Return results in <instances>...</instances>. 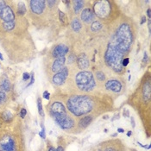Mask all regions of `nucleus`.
Instances as JSON below:
<instances>
[{"instance_id": "0eeeda50", "label": "nucleus", "mask_w": 151, "mask_h": 151, "mask_svg": "<svg viewBox=\"0 0 151 151\" xmlns=\"http://www.w3.org/2000/svg\"><path fill=\"white\" fill-rule=\"evenodd\" d=\"M16 142L10 135H4L0 139V151H15Z\"/></svg>"}, {"instance_id": "72a5a7b5", "label": "nucleus", "mask_w": 151, "mask_h": 151, "mask_svg": "<svg viewBox=\"0 0 151 151\" xmlns=\"http://www.w3.org/2000/svg\"><path fill=\"white\" fill-rule=\"evenodd\" d=\"M76 60V58H75V56L73 55H71L69 56V58H68V60H70L69 62L70 63H72V62H73L74 60Z\"/></svg>"}, {"instance_id": "37998d69", "label": "nucleus", "mask_w": 151, "mask_h": 151, "mask_svg": "<svg viewBox=\"0 0 151 151\" xmlns=\"http://www.w3.org/2000/svg\"><path fill=\"white\" fill-rule=\"evenodd\" d=\"M144 22H146V18H145V17H142V22H141V23H142H142H144Z\"/></svg>"}, {"instance_id": "cd10ccee", "label": "nucleus", "mask_w": 151, "mask_h": 151, "mask_svg": "<svg viewBox=\"0 0 151 151\" xmlns=\"http://www.w3.org/2000/svg\"><path fill=\"white\" fill-rule=\"evenodd\" d=\"M59 17H60V22L62 23H66V21H67V17H66V15H65V13L62 12H59Z\"/></svg>"}, {"instance_id": "5701e85b", "label": "nucleus", "mask_w": 151, "mask_h": 151, "mask_svg": "<svg viewBox=\"0 0 151 151\" xmlns=\"http://www.w3.org/2000/svg\"><path fill=\"white\" fill-rule=\"evenodd\" d=\"M3 26H4V29L5 30L9 31V30H12V29H14V27H15V23H14V22H11V23H4Z\"/></svg>"}, {"instance_id": "2eb2a0df", "label": "nucleus", "mask_w": 151, "mask_h": 151, "mask_svg": "<svg viewBox=\"0 0 151 151\" xmlns=\"http://www.w3.org/2000/svg\"><path fill=\"white\" fill-rule=\"evenodd\" d=\"M64 64H65V57L57 58L52 65V71L55 73H58L59 71H60L63 68Z\"/></svg>"}, {"instance_id": "49530a36", "label": "nucleus", "mask_w": 151, "mask_h": 151, "mask_svg": "<svg viewBox=\"0 0 151 151\" xmlns=\"http://www.w3.org/2000/svg\"><path fill=\"white\" fill-rule=\"evenodd\" d=\"M0 60H4V57H3V55H2V54H1V53H0Z\"/></svg>"}, {"instance_id": "393cba45", "label": "nucleus", "mask_w": 151, "mask_h": 151, "mask_svg": "<svg viewBox=\"0 0 151 151\" xmlns=\"http://www.w3.org/2000/svg\"><path fill=\"white\" fill-rule=\"evenodd\" d=\"M96 77H97V79H98L99 81H104L105 79V74H104V73L101 72V71H99V72L96 73Z\"/></svg>"}, {"instance_id": "ddd939ff", "label": "nucleus", "mask_w": 151, "mask_h": 151, "mask_svg": "<svg viewBox=\"0 0 151 151\" xmlns=\"http://www.w3.org/2000/svg\"><path fill=\"white\" fill-rule=\"evenodd\" d=\"M77 64H78V67L80 69H86L89 68L90 61H89V60L86 55L82 54L77 59Z\"/></svg>"}, {"instance_id": "4c0bfd02", "label": "nucleus", "mask_w": 151, "mask_h": 151, "mask_svg": "<svg viewBox=\"0 0 151 151\" xmlns=\"http://www.w3.org/2000/svg\"><path fill=\"white\" fill-rule=\"evenodd\" d=\"M147 59H148V56H147V54L145 53V54H144V57H143V60H142V61H144V62H145V61L147 60Z\"/></svg>"}, {"instance_id": "c9c22d12", "label": "nucleus", "mask_w": 151, "mask_h": 151, "mask_svg": "<svg viewBox=\"0 0 151 151\" xmlns=\"http://www.w3.org/2000/svg\"><path fill=\"white\" fill-rule=\"evenodd\" d=\"M131 124H132V127L134 128L135 127V120H134V117H131Z\"/></svg>"}, {"instance_id": "a18cd8bd", "label": "nucleus", "mask_w": 151, "mask_h": 151, "mask_svg": "<svg viewBox=\"0 0 151 151\" xmlns=\"http://www.w3.org/2000/svg\"><path fill=\"white\" fill-rule=\"evenodd\" d=\"M131 135H132V132H131V131H129L128 133H127V136H128V137H130Z\"/></svg>"}, {"instance_id": "f704fd0d", "label": "nucleus", "mask_w": 151, "mask_h": 151, "mask_svg": "<svg viewBox=\"0 0 151 151\" xmlns=\"http://www.w3.org/2000/svg\"><path fill=\"white\" fill-rule=\"evenodd\" d=\"M6 4H5V2H4V1H0V12L1 11L3 10V8L5 6Z\"/></svg>"}, {"instance_id": "f3484780", "label": "nucleus", "mask_w": 151, "mask_h": 151, "mask_svg": "<svg viewBox=\"0 0 151 151\" xmlns=\"http://www.w3.org/2000/svg\"><path fill=\"white\" fill-rule=\"evenodd\" d=\"M93 121V116H86L85 117H83L82 119H81L79 125L81 128H86Z\"/></svg>"}, {"instance_id": "aec40b11", "label": "nucleus", "mask_w": 151, "mask_h": 151, "mask_svg": "<svg viewBox=\"0 0 151 151\" xmlns=\"http://www.w3.org/2000/svg\"><path fill=\"white\" fill-rule=\"evenodd\" d=\"M2 118L4 119V122H6V123H10V122H12V119H13V115H12L11 111H4V112H3V114H2Z\"/></svg>"}, {"instance_id": "a211bd4d", "label": "nucleus", "mask_w": 151, "mask_h": 151, "mask_svg": "<svg viewBox=\"0 0 151 151\" xmlns=\"http://www.w3.org/2000/svg\"><path fill=\"white\" fill-rule=\"evenodd\" d=\"M0 88L3 90V91H5V92H9L11 91V88H12V85H11V82L9 81L8 80H4L3 81L1 85H0Z\"/></svg>"}, {"instance_id": "7c9ffc66", "label": "nucleus", "mask_w": 151, "mask_h": 151, "mask_svg": "<svg viewBox=\"0 0 151 151\" xmlns=\"http://www.w3.org/2000/svg\"><path fill=\"white\" fill-rule=\"evenodd\" d=\"M26 114H27V111H26V110L23 108V109H22L21 110V111H20V116H21V117H24V116H26Z\"/></svg>"}, {"instance_id": "4468645a", "label": "nucleus", "mask_w": 151, "mask_h": 151, "mask_svg": "<svg viewBox=\"0 0 151 151\" xmlns=\"http://www.w3.org/2000/svg\"><path fill=\"white\" fill-rule=\"evenodd\" d=\"M81 19L86 23H91L94 20V14L91 9H85L81 12Z\"/></svg>"}, {"instance_id": "f257e3e1", "label": "nucleus", "mask_w": 151, "mask_h": 151, "mask_svg": "<svg viewBox=\"0 0 151 151\" xmlns=\"http://www.w3.org/2000/svg\"><path fill=\"white\" fill-rule=\"evenodd\" d=\"M68 109L76 116L85 115L93 110V103L91 99L84 95L72 96L68 100Z\"/></svg>"}, {"instance_id": "9d476101", "label": "nucleus", "mask_w": 151, "mask_h": 151, "mask_svg": "<svg viewBox=\"0 0 151 151\" xmlns=\"http://www.w3.org/2000/svg\"><path fill=\"white\" fill-rule=\"evenodd\" d=\"M45 4H46L45 1H30L31 11L37 15H40L44 11L46 6Z\"/></svg>"}, {"instance_id": "20e7f679", "label": "nucleus", "mask_w": 151, "mask_h": 151, "mask_svg": "<svg viewBox=\"0 0 151 151\" xmlns=\"http://www.w3.org/2000/svg\"><path fill=\"white\" fill-rule=\"evenodd\" d=\"M124 53L121 52L116 46L111 42V43L108 45L105 55V60L108 66L112 68L116 72L122 71V60L124 59Z\"/></svg>"}, {"instance_id": "4be33fe9", "label": "nucleus", "mask_w": 151, "mask_h": 151, "mask_svg": "<svg viewBox=\"0 0 151 151\" xmlns=\"http://www.w3.org/2000/svg\"><path fill=\"white\" fill-rule=\"evenodd\" d=\"M102 28V24L99 23V21H94L93 23H92V26H91V29L92 30L96 32V31H99V29H101Z\"/></svg>"}, {"instance_id": "e433bc0d", "label": "nucleus", "mask_w": 151, "mask_h": 151, "mask_svg": "<svg viewBox=\"0 0 151 151\" xmlns=\"http://www.w3.org/2000/svg\"><path fill=\"white\" fill-rule=\"evenodd\" d=\"M56 151H64V149L61 146H59L58 148L56 149Z\"/></svg>"}, {"instance_id": "79ce46f5", "label": "nucleus", "mask_w": 151, "mask_h": 151, "mask_svg": "<svg viewBox=\"0 0 151 151\" xmlns=\"http://www.w3.org/2000/svg\"><path fill=\"white\" fill-rule=\"evenodd\" d=\"M33 83H34V76L32 75V76H31V82L29 83V85H31V84H33Z\"/></svg>"}, {"instance_id": "7ed1b4c3", "label": "nucleus", "mask_w": 151, "mask_h": 151, "mask_svg": "<svg viewBox=\"0 0 151 151\" xmlns=\"http://www.w3.org/2000/svg\"><path fill=\"white\" fill-rule=\"evenodd\" d=\"M50 113L59 126L63 129H70L73 127L74 122L66 111L65 106L60 102H55L51 105Z\"/></svg>"}, {"instance_id": "58836bf2", "label": "nucleus", "mask_w": 151, "mask_h": 151, "mask_svg": "<svg viewBox=\"0 0 151 151\" xmlns=\"http://www.w3.org/2000/svg\"><path fill=\"white\" fill-rule=\"evenodd\" d=\"M105 151H116V150H114V149H112V148H108V149H106Z\"/></svg>"}, {"instance_id": "c03bdc74", "label": "nucleus", "mask_w": 151, "mask_h": 151, "mask_svg": "<svg viewBox=\"0 0 151 151\" xmlns=\"http://www.w3.org/2000/svg\"><path fill=\"white\" fill-rule=\"evenodd\" d=\"M147 13H148V16H149V17H150V9H149V10H148Z\"/></svg>"}, {"instance_id": "39448f33", "label": "nucleus", "mask_w": 151, "mask_h": 151, "mask_svg": "<svg viewBox=\"0 0 151 151\" xmlns=\"http://www.w3.org/2000/svg\"><path fill=\"white\" fill-rule=\"evenodd\" d=\"M75 82L77 86L84 92L92 91L96 86L93 73L87 71H82L75 77Z\"/></svg>"}, {"instance_id": "ea45409f", "label": "nucleus", "mask_w": 151, "mask_h": 151, "mask_svg": "<svg viewBox=\"0 0 151 151\" xmlns=\"http://www.w3.org/2000/svg\"><path fill=\"white\" fill-rule=\"evenodd\" d=\"M47 151H56V150H55L54 147H50V148L48 149V150Z\"/></svg>"}, {"instance_id": "1a4fd4ad", "label": "nucleus", "mask_w": 151, "mask_h": 151, "mask_svg": "<svg viewBox=\"0 0 151 151\" xmlns=\"http://www.w3.org/2000/svg\"><path fill=\"white\" fill-rule=\"evenodd\" d=\"M68 76V69L67 68H63L58 73H56L53 77V82L56 86H61L64 82L66 81L67 78Z\"/></svg>"}, {"instance_id": "412c9836", "label": "nucleus", "mask_w": 151, "mask_h": 151, "mask_svg": "<svg viewBox=\"0 0 151 151\" xmlns=\"http://www.w3.org/2000/svg\"><path fill=\"white\" fill-rule=\"evenodd\" d=\"M71 25H72V29H73L75 32L80 31L81 29V23H80V21H79L78 19H73Z\"/></svg>"}, {"instance_id": "6e6552de", "label": "nucleus", "mask_w": 151, "mask_h": 151, "mask_svg": "<svg viewBox=\"0 0 151 151\" xmlns=\"http://www.w3.org/2000/svg\"><path fill=\"white\" fill-rule=\"evenodd\" d=\"M0 18L4 21V23H11L14 22L15 15L13 13L12 8L8 5H5L0 12Z\"/></svg>"}, {"instance_id": "9b49d317", "label": "nucleus", "mask_w": 151, "mask_h": 151, "mask_svg": "<svg viewBox=\"0 0 151 151\" xmlns=\"http://www.w3.org/2000/svg\"><path fill=\"white\" fill-rule=\"evenodd\" d=\"M105 88L113 93H119L122 90V84L116 80H111L105 83Z\"/></svg>"}, {"instance_id": "a878e982", "label": "nucleus", "mask_w": 151, "mask_h": 151, "mask_svg": "<svg viewBox=\"0 0 151 151\" xmlns=\"http://www.w3.org/2000/svg\"><path fill=\"white\" fill-rule=\"evenodd\" d=\"M7 100V96L4 91H0V104L5 103Z\"/></svg>"}, {"instance_id": "a19ab883", "label": "nucleus", "mask_w": 151, "mask_h": 151, "mask_svg": "<svg viewBox=\"0 0 151 151\" xmlns=\"http://www.w3.org/2000/svg\"><path fill=\"white\" fill-rule=\"evenodd\" d=\"M117 131L120 132V133H124V130L123 129H117Z\"/></svg>"}, {"instance_id": "c85d7f7f", "label": "nucleus", "mask_w": 151, "mask_h": 151, "mask_svg": "<svg viewBox=\"0 0 151 151\" xmlns=\"http://www.w3.org/2000/svg\"><path fill=\"white\" fill-rule=\"evenodd\" d=\"M129 58H124L123 59V60H122V67H127L129 64Z\"/></svg>"}, {"instance_id": "dca6fc26", "label": "nucleus", "mask_w": 151, "mask_h": 151, "mask_svg": "<svg viewBox=\"0 0 151 151\" xmlns=\"http://www.w3.org/2000/svg\"><path fill=\"white\" fill-rule=\"evenodd\" d=\"M142 95L145 99V100H150V82L147 81L145 83L142 90Z\"/></svg>"}, {"instance_id": "f8f14e48", "label": "nucleus", "mask_w": 151, "mask_h": 151, "mask_svg": "<svg viewBox=\"0 0 151 151\" xmlns=\"http://www.w3.org/2000/svg\"><path fill=\"white\" fill-rule=\"evenodd\" d=\"M68 53V47L65 45H58L56 46L53 52H52V55L55 58H60V57H65V55Z\"/></svg>"}, {"instance_id": "de8ad7c7", "label": "nucleus", "mask_w": 151, "mask_h": 151, "mask_svg": "<svg viewBox=\"0 0 151 151\" xmlns=\"http://www.w3.org/2000/svg\"><path fill=\"white\" fill-rule=\"evenodd\" d=\"M0 126H1V123H0Z\"/></svg>"}, {"instance_id": "bb28decb", "label": "nucleus", "mask_w": 151, "mask_h": 151, "mask_svg": "<svg viewBox=\"0 0 151 151\" xmlns=\"http://www.w3.org/2000/svg\"><path fill=\"white\" fill-rule=\"evenodd\" d=\"M37 107H38V111L40 115H43V111H42V99H37Z\"/></svg>"}, {"instance_id": "473e14b6", "label": "nucleus", "mask_w": 151, "mask_h": 151, "mask_svg": "<svg viewBox=\"0 0 151 151\" xmlns=\"http://www.w3.org/2000/svg\"><path fill=\"white\" fill-rule=\"evenodd\" d=\"M39 135H40V137H42L43 139L45 138V137H46V136H45V130H44V128H43V127H42V131L39 133Z\"/></svg>"}, {"instance_id": "2f4dec72", "label": "nucleus", "mask_w": 151, "mask_h": 151, "mask_svg": "<svg viewBox=\"0 0 151 151\" xmlns=\"http://www.w3.org/2000/svg\"><path fill=\"white\" fill-rule=\"evenodd\" d=\"M43 98L48 100V99H50V94H49V93H48V92H47V91H45V92L43 93Z\"/></svg>"}, {"instance_id": "c756f323", "label": "nucleus", "mask_w": 151, "mask_h": 151, "mask_svg": "<svg viewBox=\"0 0 151 151\" xmlns=\"http://www.w3.org/2000/svg\"><path fill=\"white\" fill-rule=\"evenodd\" d=\"M29 77H30L29 73H24L23 75V80L24 81H29Z\"/></svg>"}, {"instance_id": "b1692460", "label": "nucleus", "mask_w": 151, "mask_h": 151, "mask_svg": "<svg viewBox=\"0 0 151 151\" xmlns=\"http://www.w3.org/2000/svg\"><path fill=\"white\" fill-rule=\"evenodd\" d=\"M17 13L19 15H24L26 13V8H25V5L23 4V3L19 4V5L17 7Z\"/></svg>"}, {"instance_id": "423d86ee", "label": "nucleus", "mask_w": 151, "mask_h": 151, "mask_svg": "<svg viewBox=\"0 0 151 151\" xmlns=\"http://www.w3.org/2000/svg\"><path fill=\"white\" fill-rule=\"evenodd\" d=\"M94 12L95 14L101 17H106L111 12V4L108 1H99L94 5Z\"/></svg>"}, {"instance_id": "f03ea898", "label": "nucleus", "mask_w": 151, "mask_h": 151, "mask_svg": "<svg viewBox=\"0 0 151 151\" xmlns=\"http://www.w3.org/2000/svg\"><path fill=\"white\" fill-rule=\"evenodd\" d=\"M132 33L128 24H122L117 31L116 35L112 38L111 42L115 44L116 47L124 54L127 53L132 43Z\"/></svg>"}, {"instance_id": "6ab92c4d", "label": "nucleus", "mask_w": 151, "mask_h": 151, "mask_svg": "<svg viewBox=\"0 0 151 151\" xmlns=\"http://www.w3.org/2000/svg\"><path fill=\"white\" fill-rule=\"evenodd\" d=\"M73 9H74V12L75 13H79V12L81 11V9L83 8V5H84V1H73Z\"/></svg>"}]
</instances>
